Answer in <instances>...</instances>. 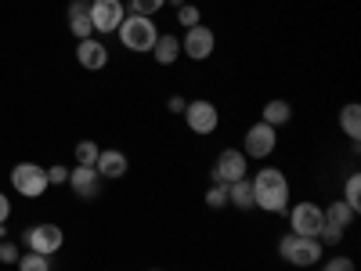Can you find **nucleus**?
<instances>
[{"label":"nucleus","instance_id":"nucleus-1","mask_svg":"<svg viewBox=\"0 0 361 271\" xmlns=\"http://www.w3.org/2000/svg\"><path fill=\"white\" fill-rule=\"evenodd\" d=\"M253 206L267 214H286L289 210V181L279 167H260L253 174Z\"/></svg>","mask_w":361,"mask_h":271},{"label":"nucleus","instance_id":"nucleus-2","mask_svg":"<svg viewBox=\"0 0 361 271\" xmlns=\"http://www.w3.org/2000/svg\"><path fill=\"white\" fill-rule=\"evenodd\" d=\"M119 40H123L127 51H152L156 47V22L152 18H145V15H123V22H119Z\"/></svg>","mask_w":361,"mask_h":271},{"label":"nucleus","instance_id":"nucleus-3","mask_svg":"<svg viewBox=\"0 0 361 271\" xmlns=\"http://www.w3.org/2000/svg\"><path fill=\"white\" fill-rule=\"evenodd\" d=\"M279 253H282V260H289L293 267H311V264H318V260H322L325 246L318 243V239H307V235H293V231H286V235L279 239Z\"/></svg>","mask_w":361,"mask_h":271},{"label":"nucleus","instance_id":"nucleus-4","mask_svg":"<svg viewBox=\"0 0 361 271\" xmlns=\"http://www.w3.org/2000/svg\"><path fill=\"white\" fill-rule=\"evenodd\" d=\"M11 188L22 195V199H40L47 192V170L37 167V163H18L11 167Z\"/></svg>","mask_w":361,"mask_h":271},{"label":"nucleus","instance_id":"nucleus-5","mask_svg":"<svg viewBox=\"0 0 361 271\" xmlns=\"http://www.w3.org/2000/svg\"><path fill=\"white\" fill-rule=\"evenodd\" d=\"M209 177H214V185H235V181L250 177V159L243 156V148H224L217 156V167L209 170Z\"/></svg>","mask_w":361,"mask_h":271},{"label":"nucleus","instance_id":"nucleus-6","mask_svg":"<svg viewBox=\"0 0 361 271\" xmlns=\"http://www.w3.org/2000/svg\"><path fill=\"white\" fill-rule=\"evenodd\" d=\"M322 224H325V214H322V206H318V203H311V199L296 203V206L289 210V231H293V235L318 239Z\"/></svg>","mask_w":361,"mask_h":271},{"label":"nucleus","instance_id":"nucleus-7","mask_svg":"<svg viewBox=\"0 0 361 271\" xmlns=\"http://www.w3.org/2000/svg\"><path fill=\"white\" fill-rule=\"evenodd\" d=\"M180 116H185L188 131H195V134H214V131H217V124H221V112H217V105H214V102H206V98L188 102Z\"/></svg>","mask_w":361,"mask_h":271},{"label":"nucleus","instance_id":"nucleus-8","mask_svg":"<svg viewBox=\"0 0 361 271\" xmlns=\"http://www.w3.org/2000/svg\"><path fill=\"white\" fill-rule=\"evenodd\" d=\"M279 145V131L267 127V124H253L246 131V141H243V156L246 159H267L271 152H275Z\"/></svg>","mask_w":361,"mask_h":271},{"label":"nucleus","instance_id":"nucleus-9","mask_svg":"<svg viewBox=\"0 0 361 271\" xmlns=\"http://www.w3.org/2000/svg\"><path fill=\"white\" fill-rule=\"evenodd\" d=\"M25 243H29V250H33V253L51 257V253L62 250L66 231L58 228V224H33V228H29V235H25Z\"/></svg>","mask_w":361,"mask_h":271},{"label":"nucleus","instance_id":"nucleus-10","mask_svg":"<svg viewBox=\"0 0 361 271\" xmlns=\"http://www.w3.org/2000/svg\"><path fill=\"white\" fill-rule=\"evenodd\" d=\"M214 44H217L214 29H206V25H192L188 33H185V40H180V54H188L192 62H206V58L214 54Z\"/></svg>","mask_w":361,"mask_h":271},{"label":"nucleus","instance_id":"nucleus-11","mask_svg":"<svg viewBox=\"0 0 361 271\" xmlns=\"http://www.w3.org/2000/svg\"><path fill=\"white\" fill-rule=\"evenodd\" d=\"M90 25L98 33H116L119 22H123V4L119 0H90Z\"/></svg>","mask_w":361,"mask_h":271},{"label":"nucleus","instance_id":"nucleus-12","mask_svg":"<svg viewBox=\"0 0 361 271\" xmlns=\"http://www.w3.org/2000/svg\"><path fill=\"white\" fill-rule=\"evenodd\" d=\"M76 62H80L83 69H90V73H98V69L109 66V47H105L102 40H80V47H76Z\"/></svg>","mask_w":361,"mask_h":271},{"label":"nucleus","instance_id":"nucleus-13","mask_svg":"<svg viewBox=\"0 0 361 271\" xmlns=\"http://www.w3.org/2000/svg\"><path fill=\"white\" fill-rule=\"evenodd\" d=\"M69 185H73V192L80 199H94L98 188H102V177H98L94 167H73L69 170Z\"/></svg>","mask_w":361,"mask_h":271},{"label":"nucleus","instance_id":"nucleus-14","mask_svg":"<svg viewBox=\"0 0 361 271\" xmlns=\"http://www.w3.org/2000/svg\"><path fill=\"white\" fill-rule=\"evenodd\" d=\"M94 170H98V177H112V181H116V177H123V174H127V156H123V152H116V148H102Z\"/></svg>","mask_w":361,"mask_h":271},{"label":"nucleus","instance_id":"nucleus-15","mask_svg":"<svg viewBox=\"0 0 361 271\" xmlns=\"http://www.w3.org/2000/svg\"><path fill=\"white\" fill-rule=\"evenodd\" d=\"M69 29L76 40H90V33H94V25H90V11L83 0H73L69 4Z\"/></svg>","mask_w":361,"mask_h":271},{"label":"nucleus","instance_id":"nucleus-16","mask_svg":"<svg viewBox=\"0 0 361 271\" xmlns=\"http://www.w3.org/2000/svg\"><path fill=\"white\" fill-rule=\"evenodd\" d=\"M152 58L159 66H173L177 58H180V40L173 37V33H163V37H156V47H152Z\"/></svg>","mask_w":361,"mask_h":271},{"label":"nucleus","instance_id":"nucleus-17","mask_svg":"<svg viewBox=\"0 0 361 271\" xmlns=\"http://www.w3.org/2000/svg\"><path fill=\"white\" fill-rule=\"evenodd\" d=\"M289 119H293V105L286 102V98H275V102H267L264 105V119H260V124H267V127H286L289 124Z\"/></svg>","mask_w":361,"mask_h":271},{"label":"nucleus","instance_id":"nucleus-18","mask_svg":"<svg viewBox=\"0 0 361 271\" xmlns=\"http://www.w3.org/2000/svg\"><path fill=\"white\" fill-rule=\"evenodd\" d=\"M322 214H325V224H333V228H340V231H347V224H354V217H357L343 199H333V203L322 210Z\"/></svg>","mask_w":361,"mask_h":271},{"label":"nucleus","instance_id":"nucleus-19","mask_svg":"<svg viewBox=\"0 0 361 271\" xmlns=\"http://www.w3.org/2000/svg\"><path fill=\"white\" fill-rule=\"evenodd\" d=\"M340 127H343V134H347L350 141L361 138V105H357V102H350V105L340 109Z\"/></svg>","mask_w":361,"mask_h":271},{"label":"nucleus","instance_id":"nucleus-20","mask_svg":"<svg viewBox=\"0 0 361 271\" xmlns=\"http://www.w3.org/2000/svg\"><path fill=\"white\" fill-rule=\"evenodd\" d=\"M228 203H235L238 210H253V181L243 177L235 185H228Z\"/></svg>","mask_w":361,"mask_h":271},{"label":"nucleus","instance_id":"nucleus-21","mask_svg":"<svg viewBox=\"0 0 361 271\" xmlns=\"http://www.w3.org/2000/svg\"><path fill=\"white\" fill-rule=\"evenodd\" d=\"M18 271H51V257H44V253H18Z\"/></svg>","mask_w":361,"mask_h":271},{"label":"nucleus","instance_id":"nucleus-22","mask_svg":"<svg viewBox=\"0 0 361 271\" xmlns=\"http://www.w3.org/2000/svg\"><path fill=\"white\" fill-rule=\"evenodd\" d=\"M343 203L354 210V214H357V210H361V174H350L347 177V188H343Z\"/></svg>","mask_w":361,"mask_h":271},{"label":"nucleus","instance_id":"nucleus-23","mask_svg":"<svg viewBox=\"0 0 361 271\" xmlns=\"http://www.w3.org/2000/svg\"><path fill=\"white\" fill-rule=\"evenodd\" d=\"M98 152H102V148L94 141H80L76 145V167H94L98 163Z\"/></svg>","mask_w":361,"mask_h":271},{"label":"nucleus","instance_id":"nucleus-24","mask_svg":"<svg viewBox=\"0 0 361 271\" xmlns=\"http://www.w3.org/2000/svg\"><path fill=\"white\" fill-rule=\"evenodd\" d=\"M163 8H166V0H130V11L134 15H145V18H152Z\"/></svg>","mask_w":361,"mask_h":271},{"label":"nucleus","instance_id":"nucleus-25","mask_svg":"<svg viewBox=\"0 0 361 271\" xmlns=\"http://www.w3.org/2000/svg\"><path fill=\"white\" fill-rule=\"evenodd\" d=\"M177 22L185 25V29H192V25L202 22V15H199V8H192V4H180V8H177Z\"/></svg>","mask_w":361,"mask_h":271},{"label":"nucleus","instance_id":"nucleus-26","mask_svg":"<svg viewBox=\"0 0 361 271\" xmlns=\"http://www.w3.org/2000/svg\"><path fill=\"white\" fill-rule=\"evenodd\" d=\"M224 203H228V185H214V188L206 192V206L209 210H221Z\"/></svg>","mask_w":361,"mask_h":271},{"label":"nucleus","instance_id":"nucleus-27","mask_svg":"<svg viewBox=\"0 0 361 271\" xmlns=\"http://www.w3.org/2000/svg\"><path fill=\"white\" fill-rule=\"evenodd\" d=\"M322 271H354V260L350 257H329L322 264Z\"/></svg>","mask_w":361,"mask_h":271},{"label":"nucleus","instance_id":"nucleus-28","mask_svg":"<svg viewBox=\"0 0 361 271\" xmlns=\"http://www.w3.org/2000/svg\"><path fill=\"white\" fill-rule=\"evenodd\" d=\"M18 260V246L8 243V239H0V264H15Z\"/></svg>","mask_w":361,"mask_h":271},{"label":"nucleus","instance_id":"nucleus-29","mask_svg":"<svg viewBox=\"0 0 361 271\" xmlns=\"http://www.w3.org/2000/svg\"><path fill=\"white\" fill-rule=\"evenodd\" d=\"M47 185H69V167H51L47 170Z\"/></svg>","mask_w":361,"mask_h":271},{"label":"nucleus","instance_id":"nucleus-30","mask_svg":"<svg viewBox=\"0 0 361 271\" xmlns=\"http://www.w3.org/2000/svg\"><path fill=\"white\" fill-rule=\"evenodd\" d=\"M185 105H188V102L180 98V95H170V102H166V109H170V112H185Z\"/></svg>","mask_w":361,"mask_h":271},{"label":"nucleus","instance_id":"nucleus-31","mask_svg":"<svg viewBox=\"0 0 361 271\" xmlns=\"http://www.w3.org/2000/svg\"><path fill=\"white\" fill-rule=\"evenodd\" d=\"M8 217H11V203H8V195H4V192H0V224H4Z\"/></svg>","mask_w":361,"mask_h":271},{"label":"nucleus","instance_id":"nucleus-32","mask_svg":"<svg viewBox=\"0 0 361 271\" xmlns=\"http://www.w3.org/2000/svg\"><path fill=\"white\" fill-rule=\"evenodd\" d=\"M170 4H173V8H180V4H185V0H170Z\"/></svg>","mask_w":361,"mask_h":271},{"label":"nucleus","instance_id":"nucleus-33","mask_svg":"<svg viewBox=\"0 0 361 271\" xmlns=\"http://www.w3.org/2000/svg\"><path fill=\"white\" fill-rule=\"evenodd\" d=\"M152 271H159V267H152Z\"/></svg>","mask_w":361,"mask_h":271}]
</instances>
